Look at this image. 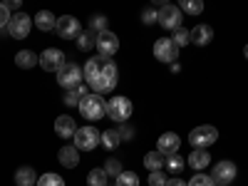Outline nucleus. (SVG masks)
<instances>
[{
  "label": "nucleus",
  "mask_w": 248,
  "mask_h": 186,
  "mask_svg": "<svg viewBox=\"0 0 248 186\" xmlns=\"http://www.w3.org/2000/svg\"><path fill=\"white\" fill-rule=\"evenodd\" d=\"M246 60H248V45H246Z\"/></svg>",
  "instance_id": "obj_43"
},
{
  "label": "nucleus",
  "mask_w": 248,
  "mask_h": 186,
  "mask_svg": "<svg viewBox=\"0 0 248 186\" xmlns=\"http://www.w3.org/2000/svg\"><path fill=\"white\" fill-rule=\"evenodd\" d=\"M30 28H32V17H30L28 13L13 15L10 23H8V32H10V37H15V40H25V37L30 35Z\"/></svg>",
  "instance_id": "obj_9"
},
{
  "label": "nucleus",
  "mask_w": 248,
  "mask_h": 186,
  "mask_svg": "<svg viewBox=\"0 0 248 186\" xmlns=\"http://www.w3.org/2000/svg\"><path fill=\"white\" fill-rule=\"evenodd\" d=\"M216 139H218V132L211 124H201V127L191 129V134H189V144L194 149H209L211 144H216Z\"/></svg>",
  "instance_id": "obj_5"
},
{
  "label": "nucleus",
  "mask_w": 248,
  "mask_h": 186,
  "mask_svg": "<svg viewBox=\"0 0 248 186\" xmlns=\"http://www.w3.org/2000/svg\"><path fill=\"white\" fill-rule=\"evenodd\" d=\"M117 132H119V137H122V139H129V137L134 134V132H132L129 127H122V129H117Z\"/></svg>",
  "instance_id": "obj_39"
},
{
  "label": "nucleus",
  "mask_w": 248,
  "mask_h": 186,
  "mask_svg": "<svg viewBox=\"0 0 248 186\" xmlns=\"http://www.w3.org/2000/svg\"><path fill=\"white\" fill-rule=\"evenodd\" d=\"M186 164H189L191 169L201 171V169H206V167L211 164V154L206 152V149H194V152L189 154V159H186Z\"/></svg>",
  "instance_id": "obj_16"
},
{
  "label": "nucleus",
  "mask_w": 248,
  "mask_h": 186,
  "mask_svg": "<svg viewBox=\"0 0 248 186\" xmlns=\"http://www.w3.org/2000/svg\"><path fill=\"white\" fill-rule=\"evenodd\" d=\"M10 10H8V5L5 3H0V30H3V28H8V23H10Z\"/></svg>",
  "instance_id": "obj_37"
},
{
  "label": "nucleus",
  "mask_w": 248,
  "mask_h": 186,
  "mask_svg": "<svg viewBox=\"0 0 248 186\" xmlns=\"http://www.w3.org/2000/svg\"><path fill=\"white\" fill-rule=\"evenodd\" d=\"M132 112H134L132 99H127V97H114V99L107 102V117L114 119V122H119V124L127 122L132 117Z\"/></svg>",
  "instance_id": "obj_6"
},
{
  "label": "nucleus",
  "mask_w": 248,
  "mask_h": 186,
  "mask_svg": "<svg viewBox=\"0 0 248 186\" xmlns=\"http://www.w3.org/2000/svg\"><path fill=\"white\" fill-rule=\"evenodd\" d=\"M102 65H105V60L102 57H92V60H87V65H85V82H92L99 77V72H102Z\"/></svg>",
  "instance_id": "obj_22"
},
{
  "label": "nucleus",
  "mask_w": 248,
  "mask_h": 186,
  "mask_svg": "<svg viewBox=\"0 0 248 186\" xmlns=\"http://www.w3.org/2000/svg\"><path fill=\"white\" fill-rule=\"evenodd\" d=\"M167 176H164V171H152L149 174V186H167Z\"/></svg>",
  "instance_id": "obj_35"
},
{
  "label": "nucleus",
  "mask_w": 248,
  "mask_h": 186,
  "mask_svg": "<svg viewBox=\"0 0 248 186\" xmlns=\"http://www.w3.org/2000/svg\"><path fill=\"white\" fill-rule=\"evenodd\" d=\"M8 5V10H17L20 8V0H10V3H5Z\"/></svg>",
  "instance_id": "obj_42"
},
{
  "label": "nucleus",
  "mask_w": 248,
  "mask_h": 186,
  "mask_svg": "<svg viewBox=\"0 0 248 186\" xmlns=\"http://www.w3.org/2000/svg\"><path fill=\"white\" fill-rule=\"evenodd\" d=\"M179 10L189 13V15H199V13L203 10V3H201V0H181V3H179Z\"/></svg>",
  "instance_id": "obj_27"
},
{
  "label": "nucleus",
  "mask_w": 248,
  "mask_h": 186,
  "mask_svg": "<svg viewBox=\"0 0 248 186\" xmlns=\"http://www.w3.org/2000/svg\"><path fill=\"white\" fill-rule=\"evenodd\" d=\"M97 50H99V57H112L117 50H119V37L114 35V32H99L97 35V45H94Z\"/></svg>",
  "instance_id": "obj_13"
},
{
  "label": "nucleus",
  "mask_w": 248,
  "mask_h": 186,
  "mask_svg": "<svg viewBox=\"0 0 248 186\" xmlns=\"http://www.w3.org/2000/svg\"><path fill=\"white\" fill-rule=\"evenodd\" d=\"M79 114L85 117V119H92V122H97V119H102L107 114V105H105V97L102 94H87L85 99H79Z\"/></svg>",
  "instance_id": "obj_2"
},
{
  "label": "nucleus",
  "mask_w": 248,
  "mask_h": 186,
  "mask_svg": "<svg viewBox=\"0 0 248 186\" xmlns=\"http://www.w3.org/2000/svg\"><path fill=\"white\" fill-rule=\"evenodd\" d=\"M37 174L32 167H20L15 171V186H37Z\"/></svg>",
  "instance_id": "obj_18"
},
{
  "label": "nucleus",
  "mask_w": 248,
  "mask_h": 186,
  "mask_svg": "<svg viewBox=\"0 0 248 186\" xmlns=\"http://www.w3.org/2000/svg\"><path fill=\"white\" fill-rule=\"evenodd\" d=\"M191 32V43H196V45H209L211 40H214V30L209 28V25H196L194 30H189Z\"/></svg>",
  "instance_id": "obj_19"
},
{
  "label": "nucleus",
  "mask_w": 248,
  "mask_h": 186,
  "mask_svg": "<svg viewBox=\"0 0 248 186\" xmlns=\"http://www.w3.org/2000/svg\"><path fill=\"white\" fill-rule=\"evenodd\" d=\"M236 174H238V167H236V164L229 161V159H223V161H218L216 167H214L211 179H214L216 186H229V184L236 179Z\"/></svg>",
  "instance_id": "obj_8"
},
{
  "label": "nucleus",
  "mask_w": 248,
  "mask_h": 186,
  "mask_svg": "<svg viewBox=\"0 0 248 186\" xmlns=\"http://www.w3.org/2000/svg\"><path fill=\"white\" fill-rule=\"evenodd\" d=\"M62 65H65V55H62V50H57V47H47L43 55H40V67H43L45 72H57Z\"/></svg>",
  "instance_id": "obj_12"
},
{
  "label": "nucleus",
  "mask_w": 248,
  "mask_h": 186,
  "mask_svg": "<svg viewBox=\"0 0 248 186\" xmlns=\"http://www.w3.org/2000/svg\"><path fill=\"white\" fill-rule=\"evenodd\" d=\"M114 186H139V176L134 171H122L117 176V184Z\"/></svg>",
  "instance_id": "obj_30"
},
{
  "label": "nucleus",
  "mask_w": 248,
  "mask_h": 186,
  "mask_svg": "<svg viewBox=\"0 0 248 186\" xmlns=\"http://www.w3.org/2000/svg\"><path fill=\"white\" fill-rule=\"evenodd\" d=\"M90 30L97 32V35H99V32H107V17H105V15H94V17L90 20Z\"/></svg>",
  "instance_id": "obj_32"
},
{
  "label": "nucleus",
  "mask_w": 248,
  "mask_h": 186,
  "mask_svg": "<svg viewBox=\"0 0 248 186\" xmlns=\"http://www.w3.org/2000/svg\"><path fill=\"white\" fill-rule=\"evenodd\" d=\"M62 102H65L67 107H79V94H77L75 90H70V92H65V97H62Z\"/></svg>",
  "instance_id": "obj_36"
},
{
  "label": "nucleus",
  "mask_w": 248,
  "mask_h": 186,
  "mask_svg": "<svg viewBox=\"0 0 248 186\" xmlns=\"http://www.w3.org/2000/svg\"><path fill=\"white\" fill-rule=\"evenodd\" d=\"M174 45L176 47H184V45H189L191 43V32L189 30H184V28H179V30H174Z\"/></svg>",
  "instance_id": "obj_31"
},
{
  "label": "nucleus",
  "mask_w": 248,
  "mask_h": 186,
  "mask_svg": "<svg viewBox=\"0 0 248 186\" xmlns=\"http://www.w3.org/2000/svg\"><path fill=\"white\" fill-rule=\"evenodd\" d=\"M15 65L23 67V70H30V67L40 65V57H37L32 50H20V52L15 55Z\"/></svg>",
  "instance_id": "obj_21"
},
{
  "label": "nucleus",
  "mask_w": 248,
  "mask_h": 186,
  "mask_svg": "<svg viewBox=\"0 0 248 186\" xmlns=\"http://www.w3.org/2000/svg\"><path fill=\"white\" fill-rule=\"evenodd\" d=\"M57 159H60L62 167L75 169L77 164H79V152H77L75 147H62V149H60V154H57Z\"/></svg>",
  "instance_id": "obj_20"
},
{
  "label": "nucleus",
  "mask_w": 248,
  "mask_h": 186,
  "mask_svg": "<svg viewBox=\"0 0 248 186\" xmlns=\"http://www.w3.org/2000/svg\"><path fill=\"white\" fill-rule=\"evenodd\" d=\"M75 149L77 152H92L99 147V139H102V132L97 127H82L75 132Z\"/></svg>",
  "instance_id": "obj_4"
},
{
  "label": "nucleus",
  "mask_w": 248,
  "mask_h": 186,
  "mask_svg": "<svg viewBox=\"0 0 248 186\" xmlns=\"http://www.w3.org/2000/svg\"><path fill=\"white\" fill-rule=\"evenodd\" d=\"M32 23L37 25V30L50 32V30H55V25H57V17H55L50 10H40V13L32 17Z\"/></svg>",
  "instance_id": "obj_17"
},
{
  "label": "nucleus",
  "mask_w": 248,
  "mask_h": 186,
  "mask_svg": "<svg viewBox=\"0 0 248 186\" xmlns=\"http://www.w3.org/2000/svg\"><path fill=\"white\" fill-rule=\"evenodd\" d=\"M55 30H57V35H60L62 40L79 37V32H82V28H79V20H77V17H72V15H62V17H57V25H55Z\"/></svg>",
  "instance_id": "obj_10"
},
{
  "label": "nucleus",
  "mask_w": 248,
  "mask_h": 186,
  "mask_svg": "<svg viewBox=\"0 0 248 186\" xmlns=\"http://www.w3.org/2000/svg\"><path fill=\"white\" fill-rule=\"evenodd\" d=\"M82 79H85V72H82L79 65H75V62H65V65L57 70V85L65 87L67 92L77 90L82 85Z\"/></svg>",
  "instance_id": "obj_3"
},
{
  "label": "nucleus",
  "mask_w": 248,
  "mask_h": 186,
  "mask_svg": "<svg viewBox=\"0 0 248 186\" xmlns=\"http://www.w3.org/2000/svg\"><path fill=\"white\" fill-rule=\"evenodd\" d=\"M37 186H65V179H62L60 174H45V176H40L37 179Z\"/></svg>",
  "instance_id": "obj_29"
},
{
  "label": "nucleus",
  "mask_w": 248,
  "mask_h": 186,
  "mask_svg": "<svg viewBox=\"0 0 248 186\" xmlns=\"http://www.w3.org/2000/svg\"><path fill=\"white\" fill-rule=\"evenodd\" d=\"M154 57L159 62H174L179 57V47L174 45L171 37H161V40L154 43Z\"/></svg>",
  "instance_id": "obj_11"
},
{
  "label": "nucleus",
  "mask_w": 248,
  "mask_h": 186,
  "mask_svg": "<svg viewBox=\"0 0 248 186\" xmlns=\"http://www.w3.org/2000/svg\"><path fill=\"white\" fill-rule=\"evenodd\" d=\"M99 144L105 149H109V152H114L119 144H122V137H119V132L117 129H107V132H102V139H99Z\"/></svg>",
  "instance_id": "obj_24"
},
{
  "label": "nucleus",
  "mask_w": 248,
  "mask_h": 186,
  "mask_svg": "<svg viewBox=\"0 0 248 186\" xmlns=\"http://www.w3.org/2000/svg\"><path fill=\"white\" fill-rule=\"evenodd\" d=\"M75 132H77V124H75V119H72V117L62 114V117H57V119H55V134H57L60 139H72V137H75Z\"/></svg>",
  "instance_id": "obj_15"
},
{
  "label": "nucleus",
  "mask_w": 248,
  "mask_h": 186,
  "mask_svg": "<svg viewBox=\"0 0 248 186\" xmlns=\"http://www.w3.org/2000/svg\"><path fill=\"white\" fill-rule=\"evenodd\" d=\"M189 186H216L211 176H206V174H196L189 179Z\"/></svg>",
  "instance_id": "obj_34"
},
{
  "label": "nucleus",
  "mask_w": 248,
  "mask_h": 186,
  "mask_svg": "<svg viewBox=\"0 0 248 186\" xmlns=\"http://www.w3.org/2000/svg\"><path fill=\"white\" fill-rule=\"evenodd\" d=\"M167 171L169 174H179L181 169H184V156H179V154H171V156H167Z\"/></svg>",
  "instance_id": "obj_28"
},
{
  "label": "nucleus",
  "mask_w": 248,
  "mask_h": 186,
  "mask_svg": "<svg viewBox=\"0 0 248 186\" xmlns=\"http://www.w3.org/2000/svg\"><path fill=\"white\" fill-rule=\"evenodd\" d=\"M107 171L105 169H92L87 174V186H107Z\"/></svg>",
  "instance_id": "obj_25"
},
{
  "label": "nucleus",
  "mask_w": 248,
  "mask_h": 186,
  "mask_svg": "<svg viewBox=\"0 0 248 186\" xmlns=\"http://www.w3.org/2000/svg\"><path fill=\"white\" fill-rule=\"evenodd\" d=\"M167 186H189V184H186L184 179H169V181H167Z\"/></svg>",
  "instance_id": "obj_41"
},
{
  "label": "nucleus",
  "mask_w": 248,
  "mask_h": 186,
  "mask_svg": "<svg viewBox=\"0 0 248 186\" xmlns=\"http://www.w3.org/2000/svg\"><path fill=\"white\" fill-rule=\"evenodd\" d=\"M141 20H144V25L156 23V8H147V10L141 13Z\"/></svg>",
  "instance_id": "obj_38"
},
{
  "label": "nucleus",
  "mask_w": 248,
  "mask_h": 186,
  "mask_svg": "<svg viewBox=\"0 0 248 186\" xmlns=\"http://www.w3.org/2000/svg\"><path fill=\"white\" fill-rule=\"evenodd\" d=\"M75 92H77V94H79V99H85V97H87V94H90V92H87V85H79V87H77V90H75Z\"/></svg>",
  "instance_id": "obj_40"
},
{
  "label": "nucleus",
  "mask_w": 248,
  "mask_h": 186,
  "mask_svg": "<svg viewBox=\"0 0 248 186\" xmlns=\"http://www.w3.org/2000/svg\"><path fill=\"white\" fill-rule=\"evenodd\" d=\"M156 23L164 30H179L181 28V10H179V5H161L156 10Z\"/></svg>",
  "instance_id": "obj_7"
},
{
  "label": "nucleus",
  "mask_w": 248,
  "mask_h": 186,
  "mask_svg": "<svg viewBox=\"0 0 248 186\" xmlns=\"http://www.w3.org/2000/svg\"><path fill=\"white\" fill-rule=\"evenodd\" d=\"M179 147H181V139H179V134H174V132H164V134L156 139V152L164 154V156L176 154Z\"/></svg>",
  "instance_id": "obj_14"
},
{
  "label": "nucleus",
  "mask_w": 248,
  "mask_h": 186,
  "mask_svg": "<svg viewBox=\"0 0 248 186\" xmlns=\"http://www.w3.org/2000/svg\"><path fill=\"white\" fill-rule=\"evenodd\" d=\"M117 77H119V72H117V65L112 60H105V65H102V72H99V77L92 82V90H94V94H107V92H112L114 87H117Z\"/></svg>",
  "instance_id": "obj_1"
},
{
  "label": "nucleus",
  "mask_w": 248,
  "mask_h": 186,
  "mask_svg": "<svg viewBox=\"0 0 248 186\" xmlns=\"http://www.w3.org/2000/svg\"><path fill=\"white\" fill-rule=\"evenodd\" d=\"M105 171H107V176H114V179H117V176L122 174V161H119V159H109V161L105 164Z\"/></svg>",
  "instance_id": "obj_33"
},
{
  "label": "nucleus",
  "mask_w": 248,
  "mask_h": 186,
  "mask_svg": "<svg viewBox=\"0 0 248 186\" xmlns=\"http://www.w3.org/2000/svg\"><path fill=\"white\" fill-rule=\"evenodd\" d=\"M94 45H97V35H94L92 30L79 32V37H77V47H79V50H92Z\"/></svg>",
  "instance_id": "obj_26"
},
{
  "label": "nucleus",
  "mask_w": 248,
  "mask_h": 186,
  "mask_svg": "<svg viewBox=\"0 0 248 186\" xmlns=\"http://www.w3.org/2000/svg\"><path fill=\"white\" fill-rule=\"evenodd\" d=\"M164 164H167V156L159 154L156 149L144 156V167H147L149 171H161V169H164Z\"/></svg>",
  "instance_id": "obj_23"
}]
</instances>
